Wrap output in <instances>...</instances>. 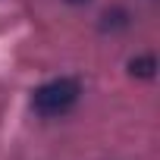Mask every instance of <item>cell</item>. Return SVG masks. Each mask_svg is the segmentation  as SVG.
Returning <instances> with one entry per match:
<instances>
[{
  "instance_id": "obj_1",
  "label": "cell",
  "mask_w": 160,
  "mask_h": 160,
  "mask_svg": "<svg viewBox=\"0 0 160 160\" xmlns=\"http://www.w3.org/2000/svg\"><path fill=\"white\" fill-rule=\"evenodd\" d=\"M78 94H82V88L75 78H53V82L32 91V107L41 116H60L78 101Z\"/></svg>"
},
{
  "instance_id": "obj_2",
  "label": "cell",
  "mask_w": 160,
  "mask_h": 160,
  "mask_svg": "<svg viewBox=\"0 0 160 160\" xmlns=\"http://www.w3.org/2000/svg\"><path fill=\"white\" fill-rule=\"evenodd\" d=\"M154 57H138V60H132L129 63V69H132V75H141V78H151L154 75Z\"/></svg>"
},
{
  "instance_id": "obj_3",
  "label": "cell",
  "mask_w": 160,
  "mask_h": 160,
  "mask_svg": "<svg viewBox=\"0 0 160 160\" xmlns=\"http://www.w3.org/2000/svg\"><path fill=\"white\" fill-rule=\"evenodd\" d=\"M69 3H88V0H69Z\"/></svg>"
}]
</instances>
